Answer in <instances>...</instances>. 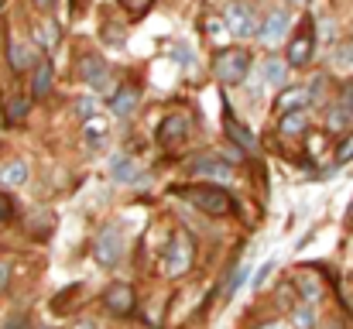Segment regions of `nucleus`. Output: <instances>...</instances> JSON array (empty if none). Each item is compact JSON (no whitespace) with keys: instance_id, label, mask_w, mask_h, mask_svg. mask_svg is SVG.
<instances>
[{"instance_id":"obj_1","label":"nucleus","mask_w":353,"mask_h":329,"mask_svg":"<svg viewBox=\"0 0 353 329\" xmlns=\"http://www.w3.org/2000/svg\"><path fill=\"white\" fill-rule=\"evenodd\" d=\"M175 192H179L185 203H192L196 210H203L206 217H230L236 210L230 192L220 189V186H213V182H206V186H179Z\"/></svg>"},{"instance_id":"obj_2","label":"nucleus","mask_w":353,"mask_h":329,"mask_svg":"<svg viewBox=\"0 0 353 329\" xmlns=\"http://www.w3.org/2000/svg\"><path fill=\"white\" fill-rule=\"evenodd\" d=\"M192 261H196V240L179 230L168 240V250L161 257V271H165V278H185L192 271Z\"/></svg>"},{"instance_id":"obj_3","label":"nucleus","mask_w":353,"mask_h":329,"mask_svg":"<svg viewBox=\"0 0 353 329\" xmlns=\"http://www.w3.org/2000/svg\"><path fill=\"white\" fill-rule=\"evenodd\" d=\"M316 55V28H312V17H302L292 41H288V69H305Z\"/></svg>"},{"instance_id":"obj_4","label":"nucleus","mask_w":353,"mask_h":329,"mask_svg":"<svg viewBox=\"0 0 353 329\" xmlns=\"http://www.w3.org/2000/svg\"><path fill=\"white\" fill-rule=\"evenodd\" d=\"M250 69V55L243 48H223L216 59H213V76L223 83V86H240L243 76Z\"/></svg>"},{"instance_id":"obj_5","label":"nucleus","mask_w":353,"mask_h":329,"mask_svg":"<svg viewBox=\"0 0 353 329\" xmlns=\"http://www.w3.org/2000/svg\"><path fill=\"white\" fill-rule=\"evenodd\" d=\"M288 31H292V14H288L285 7H271L268 17L257 21V34H254V38L271 52V48H278V45L288 38Z\"/></svg>"},{"instance_id":"obj_6","label":"nucleus","mask_w":353,"mask_h":329,"mask_svg":"<svg viewBox=\"0 0 353 329\" xmlns=\"http://www.w3.org/2000/svg\"><path fill=\"white\" fill-rule=\"evenodd\" d=\"M76 69H79V79H83L90 90L107 93V97H114V93H117V90H114V79H110V66H107V59H103V55H83Z\"/></svg>"},{"instance_id":"obj_7","label":"nucleus","mask_w":353,"mask_h":329,"mask_svg":"<svg viewBox=\"0 0 353 329\" xmlns=\"http://www.w3.org/2000/svg\"><path fill=\"white\" fill-rule=\"evenodd\" d=\"M223 24H227V31H230L234 38H254V34H257V14H254V7H250L247 0L227 3Z\"/></svg>"},{"instance_id":"obj_8","label":"nucleus","mask_w":353,"mask_h":329,"mask_svg":"<svg viewBox=\"0 0 353 329\" xmlns=\"http://www.w3.org/2000/svg\"><path fill=\"white\" fill-rule=\"evenodd\" d=\"M97 261L103 264V268H117L120 257H123V233H120L117 226H107L100 237H97Z\"/></svg>"},{"instance_id":"obj_9","label":"nucleus","mask_w":353,"mask_h":329,"mask_svg":"<svg viewBox=\"0 0 353 329\" xmlns=\"http://www.w3.org/2000/svg\"><path fill=\"white\" fill-rule=\"evenodd\" d=\"M103 306H107V312H114V316H130L134 306H137V295H134V288H130L127 281H114V285L103 292Z\"/></svg>"},{"instance_id":"obj_10","label":"nucleus","mask_w":353,"mask_h":329,"mask_svg":"<svg viewBox=\"0 0 353 329\" xmlns=\"http://www.w3.org/2000/svg\"><path fill=\"white\" fill-rule=\"evenodd\" d=\"M192 175H199L206 182H230L234 179V165H227L223 158H213V154H199L192 161Z\"/></svg>"},{"instance_id":"obj_11","label":"nucleus","mask_w":353,"mask_h":329,"mask_svg":"<svg viewBox=\"0 0 353 329\" xmlns=\"http://www.w3.org/2000/svg\"><path fill=\"white\" fill-rule=\"evenodd\" d=\"M185 134H189V117H185V113H168V117L158 123V134H154V137H158V144L168 148V144H179Z\"/></svg>"},{"instance_id":"obj_12","label":"nucleus","mask_w":353,"mask_h":329,"mask_svg":"<svg viewBox=\"0 0 353 329\" xmlns=\"http://www.w3.org/2000/svg\"><path fill=\"white\" fill-rule=\"evenodd\" d=\"M52 83H55V69L48 59H38L34 69H31V100H45L52 93Z\"/></svg>"},{"instance_id":"obj_13","label":"nucleus","mask_w":353,"mask_h":329,"mask_svg":"<svg viewBox=\"0 0 353 329\" xmlns=\"http://www.w3.org/2000/svg\"><path fill=\"white\" fill-rule=\"evenodd\" d=\"M7 62H10L14 72H31L34 62H38V52H34L31 45H24V41H10V48H7Z\"/></svg>"},{"instance_id":"obj_14","label":"nucleus","mask_w":353,"mask_h":329,"mask_svg":"<svg viewBox=\"0 0 353 329\" xmlns=\"http://www.w3.org/2000/svg\"><path fill=\"white\" fill-rule=\"evenodd\" d=\"M137 100H141V86H120L117 93L110 97V113L114 117H130Z\"/></svg>"},{"instance_id":"obj_15","label":"nucleus","mask_w":353,"mask_h":329,"mask_svg":"<svg viewBox=\"0 0 353 329\" xmlns=\"http://www.w3.org/2000/svg\"><path fill=\"white\" fill-rule=\"evenodd\" d=\"M107 134H110V123H107L100 113H93V117L83 120V137H86L90 148H100V144L107 141Z\"/></svg>"},{"instance_id":"obj_16","label":"nucleus","mask_w":353,"mask_h":329,"mask_svg":"<svg viewBox=\"0 0 353 329\" xmlns=\"http://www.w3.org/2000/svg\"><path fill=\"white\" fill-rule=\"evenodd\" d=\"M305 130H309V113H305V107L285 110V113H281V134H285V137H299V134H305Z\"/></svg>"},{"instance_id":"obj_17","label":"nucleus","mask_w":353,"mask_h":329,"mask_svg":"<svg viewBox=\"0 0 353 329\" xmlns=\"http://www.w3.org/2000/svg\"><path fill=\"white\" fill-rule=\"evenodd\" d=\"M223 127H227L230 141H234V144H240L243 151H254V148H257V141L250 137V130H247L243 123H236V117L230 113V107H227V113H223Z\"/></svg>"},{"instance_id":"obj_18","label":"nucleus","mask_w":353,"mask_h":329,"mask_svg":"<svg viewBox=\"0 0 353 329\" xmlns=\"http://www.w3.org/2000/svg\"><path fill=\"white\" fill-rule=\"evenodd\" d=\"M295 288L302 292V302H309V306L323 302V281H319L316 275H309V271L295 275Z\"/></svg>"},{"instance_id":"obj_19","label":"nucleus","mask_w":353,"mask_h":329,"mask_svg":"<svg viewBox=\"0 0 353 329\" xmlns=\"http://www.w3.org/2000/svg\"><path fill=\"white\" fill-rule=\"evenodd\" d=\"M305 103H309V97H305L302 86H295V90L292 86H281V97L274 100V110L285 113V110H299V107H305Z\"/></svg>"},{"instance_id":"obj_20","label":"nucleus","mask_w":353,"mask_h":329,"mask_svg":"<svg viewBox=\"0 0 353 329\" xmlns=\"http://www.w3.org/2000/svg\"><path fill=\"white\" fill-rule=\"evenodd\" d=\"M261 76H264V83H271V86H285V79H288V62L268 55V62L261 66Z\"/></svg>"},{"instance_id":"obj_21","label":"nucleus","mask_w":353,"mask_h":329,"mask_svg":"<svg viewBox=\"0 0 353 329\" xmlns=\"http://www.w3.org/2000/svg\"><path fill=\"white\" fill-rule=\"evenodd\" d=\"M0 182L10 186V189H21L28 182V161H7L0 168Z\"/></svg>"},{"instance_id":"obj_22","label":"nucleus","mask_w":353,"mask_h":329,"mask_svg":"<svg viewBox=\"0 0 353 329\" xmlns=\"http://www.w3.org/2000/svg\"><path fill=\"white\" fill-rule=\"evenodd\" d=\"M288 323H292V329H316V306H292L288 309Z\"/></svg>"},{"instance_id":"obj_23","label":"nucleus","mask_w":353,"mask_h":329,"mask_svg":"<svg viewBox=\"0 0 353 329\" xmlns=\"http://www.w3.org/2000/svg\"><path fill=\"white\" fill-rule=\"evenodd\" d=\"M31 110V97H7L3 100V120L7 123H21Z\"/></svg>"},{"instance_id":"obj_24","label":"nucleus","mask_w":353,"mask_h":329,"mask_svg":"<svg viewBox=\"0 0 353 329\" xmlns=\"http://www.w3.org/2000/svg\"><path fill=\"white\" fill-rule=\"evenodd\" d=\"M59 38H62V31H59V24H55V21H45V24H38V28H34V41H38L41 48H55V45H59Z\"/></svg>"},{"instance_id":"obj_25","label":"nucleus","mask_w":353,"mask_h":329,"mask_svg":"<svg viewBox=\"0 0 353 329\" xmlns=\"http://www.w3.org/2000/svg\"><path fill=\"white\" fill-rule=\"evenodd\" d=\"M326 123H330V130H350V127H353V110H347L343 103L330 107V117H326Z\"/></svg>"},{"instance_id":"obj_26","label":"nucleus","mask_w":353,"mask_h":329,"mask_svg":"<svg viewBox=\"0 0 353 329\" xmlns=\"http://www.w3.org/2000/svg\"><path fill=\"white\" fill-rule=\"evenodd\" d=\"M110 175H114L117 182H134V179H137V168H134V161H127V158H114Z\"/></svg>"},{"instance_id":"obj_27","label":"nucleus","mask_w":353,"mask_h":329,"mask_svg":"<svg viewBox=\"0 0 353 329\" xmlns=\"http://www.w3.org/2000/svg\"><path fill=\"white\" fill-rule=\"evenodd\" d=\"M333 66H336L340 72H353V41H347V45H340V48H336Z\"/></svg>"},{"instance_id":"obj_28","label":"nucleus","mask_w":353,"mask_h":329,"mask_svg":"<svg viewBox=\"0 0 353 329\" xmlns=\"http://www.w3.org/2000/svg\"><path fill=\"white\" fill-rule=\"evenodd\" d=\"M336 161L340 165H347V161H353V134L347 130V137L340 141V148H336Z\"/></svg>"},{"instance_id":"obj_29","label":"nucleus","mask_w":353,"mask_h":329,"mask_svg":"<svg viewBox=\"0 0 353 329\" xmlns=\"http://www.w3.org/2000/svg\"><path fill=\"white\" fill-rule=\"evenodd\" d=\"M76 110H79V117L86 120V117H93L100 107H97V100H93V97H79V100H76Z\"/></svg>"},{"instance_id":"obj_30","label":"nucleus","mask_w":353,"mask_h":329,"mask_svg":"<svg viewBox=\"0 0 353 329\" xmlns=\"http://www.w3.org/2000/svg\"><path fill=\"white\" fill-rule=\"evenodd\" d=\"M120 3H123V7H127V10L134 14V17H141V14H144V10L151 7V0H120Z\"/></svg>"},{"instance_id":"obj_31","label":"nucleus","mask_w":353,"mask_h":329,"mask_svg":"<svg viewBox=\"0 0 353 329\" xmlns=\"http://www.w3.org/2000/svg\"><path fill=\"white\" fill-rule=\"evenodd\" d=\"M7 219H14V203L0 192V223H7Z\"/></svg>"},{"instance_id":"obj_32","label":"nucleus","mask_w":353,"mask_h":329,"mask_svg":"<svg viewBox=\"0 0 353 329\" xmlns=\"http://www.w3.org/2000/svg\"><path fill=\"white\" fill-rule=\"evenodd\" d=\"M243 281H247V264H240V268L234 271V281H230V295H234V292L240 288V285H243Z\"/></svg>"},{"instance_id":"obj_33","label":"nucleus","mask_w":353,"mask_h":329,"mask_svg":"<svg viewBox=\"0 0 353 329\" xmlns=\"http://www.w3.org/2000/svg\"><path fill=\"white\" fill-rule=\"evenodd\" d=\"M271 271H274V264H271V261H268V264H261V271H257V278H254V288H261V285H264V278H268Z\"/></svg>"},{"instance_id":"obj_34","label":"nucleus","mask_w":353,"mask_h":329,"mask_svg":"<svg viewBox=\"0 0 353 329\" xmlns=\"http://www.w3.org/2000/svg\"><path fill=\"white\" fill-rule=\"evenodd\" d=\"M7 281H10V264H7V261H0V292L7 288Z\"/></svg>"},{"instance_id":"obj_35","label":"nucleus","mask_w":353,"mask_h":329,"mask_svg":"<svg viewBox=\"0 0 353 329\" xmlns=\"http://www.w3.org/2000/svg\"><path fill=\"white\" fill-rule=\"evenodd\" d=\"M343 107L353 110V83H347V86H343Z\"/></svg>"},{"instance_id":"obj_36","label":"nucleus","mask_w":353,"mask_h":329,"mask_svg":"<svg viewBox=\"0 0 353 329\" xmlns=\"http://www.w3.org/2000/svg\"><path fill=\"white\" fill-rule=\"evenodd\" d=\"M34 7H41V10H52V7H55V0H34Z\"/></svg>"},{"instance_id":"obj_37","label":"nucleus","mask_w":353,"mask_h":329,"mask_svg":"<svg viewBox=\"0 0 353 329\" xmlns=\"http://www.w3.org/2000/svg\"><path fill=\"white\" fill-rule=\"evenodd\" d=\"M261 329H288L285 323H268V326H261Z\"/></svg>"},{"instance_id":"obj_38","label":"nucleus","mask_w":353,"mask_h":329,"mask_svg":"<svg viewBox=\"0 0 353 329\" xmlns=\"http://www.w3.org/2000/svg\"><path fill=\"white\" fill-rule=\"evenodd\" d=\"M72 329H97V326H93V323H76Z\"/></svg>"},{"instance_id":"obj_39","label":"nucleus","mask_w":353,"mask_h":329,"mask_svg":"<svg viewBox=\"0 0 353 329\" xmlns=\"http://www.w3.org/2000/svg\"><path fill=\"white\" fill-rule=\"evenodd\" d=\"M347 223H350V226H353V203H350V206H347Z\"/></svg>"},{"instance_id":"obj_40","label":"nucleus","mask_w":353,"mask_h":329,"mask_svg":"<svg viewBox=\"0 0 353 329\" xmlns=\"http://www.w3.org/2000/svg\"><path fill=\"white\" fill-rule=\"evenodd\" d=\"M285 3H299V7H305V3H312V0H285Z\"/></svg>"},{"instance_id":"obj_41","label":"nucleus","mask_w":353,"mask_h":329,"mask_svg":"<svg viewBox=\"0 0 353 329\" xmlns=\"http://www.w3.org/2000/svg\"><path fill=\"white\" fill-rule=\"evenodd\" d=\"M7 329H17V326H7Z\"/></svg>"},{"instance_id":"obj_42","label":"nucleus","mask_w":353,"mask_h":329,"mask_svg":"<svg viewBox=\"0 0 353 329\" xmlns=\"http://www.w3.org/2000/svg\"><path fill=\"white\" fill-rule=\"evenodd\" d=\"M45 329H52V326H45Z\"/></svg>"}]
</instances>
